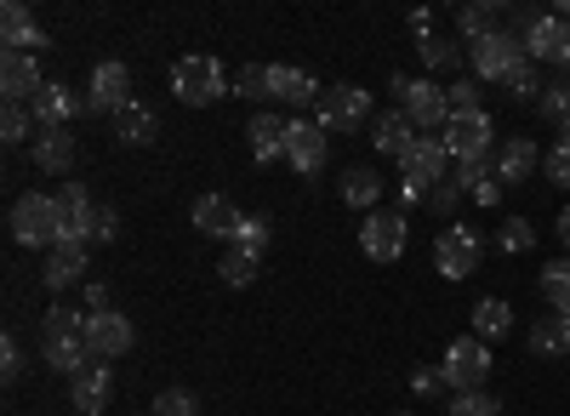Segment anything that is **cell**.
<instances>
[{
    "instance_id": "37",
    "label": "cell",
    "mask_w": 570,
    "mask_h": 416,
    "mask_svg": "<svg viewBox=\"0 0 570 416\" xmlns=\"http://www.w3.org/2000/svg\"><path fill=\"white\" fill-rule=\"evenodd\" d=\"M502 91H508V98H519V103H531V98H542V80H537V63L525 58V63H519V69H508V80H502Z\"/></svg>"
},
{
    "instance_id": "28",
    "label": "cell",
    "mask_w": 570,
    "mask_h": 416,
    "mask_svg": "<svg viewBox=\"0 0 570 416\" xmlns=\"http://www.w3.org/2000/svg\"><path fill=\"white\" fill-rule=\"evenodd\" d=\"M337 195H343L354 211H371L376 200H383V177H376L371 166H348V171L337 177Z\"/></svg>"
},
{
    "instance_id": "52",
    "label": "cell",
    "mask_w": 570,
    "mask_h": 416,
    "mask_svg": "<svg viewBox=\"0 0 570 416\" xmlns=\"http://www.w3.org/2000/svg\"><path fill=\"white\" fill-rule=\"evenodd\" d=\"M104 308H109V286L91 280V286H86V314H104Z\"/></svg>"
},
{
    "instance_id": "24",
    "label": "cell",
    "mask_w": 570,
    "mask_h": 416,
    "mask_svg": "<svg viewBox=\"0 0 570 416\" xmlns=\"http://www.w3.org/2000/svg\"><path fill=\"white\" fill-rule=\"evenodd\" d=\"M40 63L29 52H7V63H0V91H7V103H35L40 91Z\"/></svg>"
},
{
    "instance_id": "41",
    "label": "cell",
    "mask_w": 570,
    "mask_h": 416,
    "mask_svg": "<svg viewBox=\"0 0 570 416\" xmlns=\"http://www.w3.org/2000/svg\"><path fill=\"white\" fill-rule=\"evenodd\" d=\"M234 91H240L246 103H263L268 98V63H246L240 80H234Z\"/></svg>"
},
{
    "instance_id": "45",
    "label": "cell",
    "mask_w": 570,
    "mask_h": 416,
    "mask_svg": "<svg viewBox=\"0 0 570 416\" xmlns=\"http://www.w3.org/2000/svg\"><path fill=\"white\" fill-rule=\"evenodd\" d=\"M485 177H491V160H462V166H451V182H456L462 195H473Z\"/></svg>"
},
{
    "instance_id": "16",
    "label": "cell",
    "mask_w": 570,
    "mask_h": 416,
    "mask_svg": "<svg viewBox=\"0 0 570 416\" xmlns=\"http://www.w3.org/2000/svg\"><path fill=\"white\" fill-rule=\"evenodd\" d=\"M188 217H195V228L206 240H234V235H240V222H246V211L234 206L228 195H200Z\"/></svg>"
},
{
    "instance_id": "15",
    "label": "cell",
    "mask_w": 570,
    "mask_h": 416,
    "mask_svg": "<svg viewBox=\"0 0 570 416\" xmlns=\"http://www.w3.org/2000/svg\"><path fill=\"white\" fill-rule=\"evenodd\" d=\"M69 399H75V410H80V416L109 410V399H115V372H109L104 359H91L86 372H75V377H69Z\"/></svg>"
},
{
    "instance_id": "44",
    "label": "cell",
    "mask_w": 570,
    "mask_h": 416,
    "mask_svg": "<svg viewBox=\"0 0 570 416\" xmlns=\"http://www.w3.org/2000/svg\"><path fill=\"white\" fill-rule=\"evenodd\" d=\"M451 416H502V405H497V394H456Z\"/></svg>"
},
{
    "instance_id": "31",
    "label": "cell",
    "mask_w": 570,
    "mask_h": 416,
    "mask_svg": "<svg viewBox=\"0 0 570 416\" xmlns=\"http://www.w3.org/2000/svg\"><path fill=\"white\" fill-rule=\"evenodd\" d=\"M115 131H120V143H155V131H160V120H155V109L149 103H126L120 115H115Z\"/></svg>"
},
{
    "instance_id": "26",
    "label": "cell",
    "mask_w": 570,
    "mask_h": 416,
    "mask_svg": "<svg viewBox=\"0 0 570 416\" xmlns=\"http://www.w3.org/2000/svg\"><path fill=\"white\" fill-rule=\"evenodd\" d=\"M35 166L52 171V177H69V171H75V137H69V126L35 131Z\"/></svg>"
},
{
    "instance_id": "20",
    "label": "cell",
    "mask_w": 570,
    "mask_h": 416,
    "mask_svg": "<svg viewBox=\"0 0 570 416\" xmlns=\"http://www.w3.org/2000/svg\"><path fill=\"white\" fill-rule=\"evenodd\" d=\"M0 40H7V52H40L46 46V29L35 23V12L29 7H18V0H7V7H0Z\"/></svg>"
},
{
    "instance_id": "50",
    "label": "cell",
    "mask_w": 570,
    "mask_h": 416,
    "mask_svg": "<svg viewBox=\"0 0 570 416\" xmlns=\"http://www.w3.org/2000/svg\"><path fill=\"white\" fill-rule=\"evenodd\" d=\"M428 195H434L428 182H416V177H405V171H400V206H428Z\"/></svg>"
},
{
    "instance_id": "1",
    "label": "cell",
    "mask_w": 570,
    "mask_h": 416,
    "mask_svg": "<svg viewBox=\"0 0 570 416\" xmlns=\"http://www.w3.org/2000/svg\"><path fill=\"white\" fill-rule=\"evenodd\" d=\"M40 354H46V365L52 372H63V377H75V372H86L91 365V343H86V314L80 308H52L40 319Z\"/></svg>"
},
{
    "instance_id": "32",
    "label": "cell",
    "mask_w": 570,
    "mask_h": 416,
    "mask_svg": "<svg viewBox=\"0 0 570 416\" xmlns=\"http://www.w3.org/2000/svg\"><path fill=\"white\" fill-rule=\"evenodd\" d=\"M257 268H263V257H252V251H240V246H223V257H217V280L234 286V291H246V286L257 280Z\"/></svg>"
},
{
    "instance_id": "38",
    "label": "cell",
    "mask_w": 570,
    "mask_h": 416,
    "mask_svg": "<svg viewBox=\"0 0 570 416\" xmlns=\"http://www.w3.org/2000/svg\"><path fill=\"white\" fill-rule=\"evenodd\" d=\"M268 240H274V228H268V217H246V222H240V235H234L228 246H240V251L263 257V251H268Z\"/></svg>"
},
{
    "instance_id": "19",
    "label": "cell",
    "mask_w": 570,
    "mask_h": 416,
    "mask_svg": "<svg viewBox=\"0 0 570 416\" xmlns=\"http://www.w3.org/2000/svg\"><path fill=\"white\" fill-rule=\"evenodd\" d=\"M371 143H376V155H389V160H405V155L416 149V126H411V115H405V109H389V115H376V120H371Z\"/></svg>"
},
{
    "instance_id": "7",
    "label": "cell",
    "mask_w": 570,
    "mask_h": 416,
    "mask_svg": "<svg viewBox=\"0 0 570 416\" xmlns=\"http://www.w3.org/2000/svg\"><path fill=\"white\" fill-rule=\"evenodd\" d=\"M314 120H320L325 131H360V126H371V120H376L371 91H365V86H325L320 103H314Z\"/></svg>"
},
{
    "instance_id": "30",
    "label": "cell",
    "mask_w": 570,
    "mask_h": 416,
    "mask_svg": "<svg viewBox=\"0 0 570 416\" xmlns=\"http://www.w3.org/2000/svg\"><path fill=\"white\" fill-rule=\"evenodd\" d=\"M531 348H537L542 359L570 354V314H542L537 326H531Z\"/></svg>"
},
{
    "instance_id": "18",
    "label": "cell",
    "mask_w": 570,
    "mask_h": 416,
    "mask_svg": "<svg viewBox=\"0 0 570 416\" xmlns=\"http://www.w3.org/2000/svg\"><path fill=\"white\" fill-rule=\"evenodd\" d=\"M537 166H542V155H537V137H508L491 171H497L502 189H519V182H531V177H537Z\"/></svg>"
},
{
    "instance_id": "25",
    "label": "cell",
    "mask_w": 570,
    "mask_h": 416,
    "mask_svg": "<svg viewBox=\"0 0 570 416\" xmlns=\"http://www.w3.org/2000/svg\"><path fill=\"white\" fill-rule=\"evenodd\" d=\"M285 126H292V120H279V115H268V109H257V115L246 120V143H252L257 166L285 160Z\"/></svg>"
},
{
    "instance_id": "48",
    "label": "cell",
    "mask_w": 570,
    "mask_h": 416,
    "mask_svg": "<svg viewBox=\"0 0 570 416\" xmlns=\"http://www.w3.org/2000/svg\"><path fill=\"white\" fill-rule=\"evenodd\" d=\"M0 377H7V383L23 377V348H18V337H0Z\"/></svg>"
},
{
    "instance_id": "12",
    "label": "cell",
    "mask_w": 570,
    "mask_h": 416,
    "mask_svg": "<svg viewBox=\"0 0 570 416\" xmlns=\"http://www.w3.org/2000/svg\"><path fill=\"white\" fill-rule=\"evenodd\" d=\"M86 343H91V359H120V354H131V343H137V331H131V319L126 314H115V308H104V314H86Z\"/></svg>"
},
{
    "instance_id": "10",
    "label": "cell",
    "mask_w": 570,
    "mask_h": 416,
    "mask_svg": "<svg viewBox=\"0 0 570 416\" xmlns=\"http://www.w3.org/2000/svg\"><path fill=\"white\" fill-rule=\"evenodd\" d=\"M440 137H445L451 160L462 166V160H485V155H491L497 126H491V115H485V109H468V115H451V126H445Z\"/></svg>"
},
{
    "instance_id": "13",
    "label": "cell",
    "mask_w": 570,
    "mask_h": 416,
    "mask_svg": "<svg viewBox=\"0 0 570 416\" xmlns=\"http://www.w3.org/2000/svg\"><path fill=\"white\" fill-rule=\"evenodd\" d=\"M525 52H531V63H564L570 69V23L553 18V12H537L531 29H525Z\"/></svg>"
},
{
    "instance_id": "43",
    "label": "cell",
    "mask_w": 570,
    "mask_h": 416,
    "mask_svg": "<svg viewBox=\"0 0 570 416\" xmlns=\"http://www.w3.org/2000/svg\"><path fill=\"white\" fill-rule=\"evenodd\" d=\"M29 103H7V109H0V137H7V143H23V137H29Z\"/></svg>"
},
{
    "instance_id": "42",
    "label": "cell",
    "mask_w": 570,
    "mask_h": 416,
    "mask_svg": "<svg viewBox=\"0 0 570 416\" xmlns=\"http://www.w3.org/2000/svg\"><path fill=\"white\" fill-rule=\"evenodd\" d=\"M155 416H200V405L188 388H166V394H155Z\"/></svg>"
},
{
    "instance_id": "4",
    "label": "cell",
    "mask_w": 570,
    "mask_h": 416,
    "mask_svg": "<svg viewBox=\"0 0 570 416\" xmlns=\"http://www.w3.org/2000/svg\"><path fill=\"white\" fill-rule=\"evenodd\" d=\"M440 372H445L451 394H480V388L491 383V343H480L473 331H468V337H456V343H445Z\"/></svg>"
},
{
    "instance_id": "54",
    "label": "cell",
    "mask_w": 570,
    "mask_h": 416,
    "mask_svg": "<svg viewBox=\"0 0 570 416\" xmlns=\"http://www.w3.org/2000/svg\"><path fill=\"white\" fill-rule=\"evenodd\" d=\"M428 23H434V12H428V7H416V12H411V29H416V40L428 34Z\"/></svg>"
},
{
    "instance_id": "40",
    "label": "cell",
    "mask_w": 570,
    "mask_h": 416,
    "mask_svg": "<svg viewBox=\"0 0 570 416\" xmlns=\"http://www.w3.org/2000/svg\"><path fill=\"white\" fill-rule=\"evenodd\" d=\"M542 171H548L553 189H570V137H559V143L542 155Z\"/></svg>"
},
{
    "instance_id": "5",
    "label": "cell",
    "mask_w": 570,
    "mask_h": 416,
    "mask_svg": "<svg viewBox=\"0 0 570 416\" xmlns=\"http://www.w3.org/2000/svg\"><path fill=\"white\" fill-rule=\"evenodd\" d=\"M485 257V235L473 222H445L440 240H434V268L445 274V280H468L473 268H480Z\"/></svg>"
},
{
    "instance_id": "46",
    "label": "cell",
    "mask_w": 570,
    "mask_h": 416,
    "mask_svg": "<svg viewBox=\"0 0 570 416\" xmlns=\"http://www.w3.org/2000/svg\"><path fill=\"white\" fill-rule=\"evenodd\" d=\"M445 98H451V115L480 109V80H456V86H445Z\"/></svg>"
},
{
    "instance_id": "35",
    "label": "cell",
    "mask_w": 570,
    "mask_h": 416,
    "mask_svg": "<svg viewBox=\"0 0 570 416\" xmlns=\"http://www.w3.org/2000/svg\"><path fill=\"white\" fill-rule=\"evenodd\" d=\"M542 297L553 303V314H570V257H553L542 268Z\"/></svg>"
},
{
    "instance_id": "6",
    "label": "cell",
    "mask_w": 570,
    "mask_h": 416,
    "mask_svg": "<svg viewBox=\"0 0 570 416\" xmlns=\"http://www.w3.org/2000/svg\"><path fill=\"white\" fill-rule=\"evenodd\" d=\"M531 52H525V34H513V29H497V34H485V40H473L468 46V63H473V80H508V69H519Z\"/></svg>"
},
{
    "instance_id": "14",
    "label": "cell",
    "mask_w": 570,
    "mask_h": 416,
    "mask_svg": "<svg viewBox=\"0 0 570 416\" xmlns=\"http://www.w3.org/2000/svg\"><path fill=\"white\" fill-rule=\"evenodd\" d=\"M405 115L422 137H440L451 126V98H445V86L440 80H416V91L405 98Z\"/></svg>"
},
{
    "instance_id": "55",
    "label": "cell",
    "mask_w": 570,
    "mask_h": 416,
    "mask_svg": "<svg viewBox=\"0 0 570 416\" xmlns=\"http://www.w3.org/2000/svg\"><path fill=\"white\" fill-rule=\"evenodd\" d=\"M553 18H564V23H570V0H559V7H553Z\"/></svg>"
},
{
    "instance_id": "8",
    "label": "cell",
    "mask_w": 570,
    "mask_h": 416,
    "mask_svg": "<svg viewBox=\"0 0 570 416\" xmlns=\"http://www.w3.org/2000/svg\"><path fill=\"white\" fill-rule=\"evenodd\" d=\"M411 246V228H405V211H371L360 222V251L371 263H400Z\"/></svg>"
},
{
    "instance_id": "27",
    "label": "cell",
    "mask_w": 570,
    "mask_h": 416,
    "mask_svg": "<svg viewBox=\"0 0 570 416\" xmlns=\"http://www.w3.org/2000/svg\"><path fill=\"white\" fill-rule=\"evenodd\" d=\"M513 331V303H502V297H480L473 303V337L480 343H502Z\"/></svg>"
},
{
    "instance_id": "49",
    "label": "cell",
    "mask_w": 570,
    "mask_h": 416,
    "mask_svg": "<svg viewBox=\"0 0 570 416\" xmlns=\"http://www.w3.org/2000/svg\"><path fill=\"white\" fill-rule=\"evenodd\" d=\"M462 206V189L445 177V182H434V195H428V211H456Z\"/></svg>"
},
{
    "instance_id": "23",
    "label": "cell",
    "mask_w": 570,
    "mask_h": 416,
    "mask_svg": "<svg viewBox=\"0 0 570 416\" xmlns=\"http://www.w3.org/2000/svg\"><path fill=\"white\" fill-rule=\"evenodd\" d=\"M445 160H451V149H445V137H416V149L400 160V171L405 177H416V182H445Z\"/></svg>"
},
{
    "instance_id": "34",
    "label": "cell",
    "mask_w": 570,
    "mask_h": 416,
    "mask_svg": "<svg viewBox=\"0 0 570 416\" xmlns=\"http://www.w3.org/2000/svg\"><path fill=\"white\" fill-rule=\"evenodd\" d=\"M497 251H508V257L537 251V222H531V217H502V228H497Z\"/></svg>"
},
{
    "instance_id": "47",
    "label": "cell",
    "mask_w": 570,
    "mask_h": 416,
    "mask_svg": "<svg viewBox=\"0 0 570 416\" xmlns=\"http://www.w3.org/2000/svg\"><path fill=\"white\" fill-rule=\"evenodd\" d=\"M120 235V211L115 206H98V217H91V246H109Z\"/></svg>"
},
{
    "instance_id": "3",
    "label": "cell",
    "mask_w": 570,
    "mask_h": 416,
    "mask_svg": "<svg viewBox=\"0 0 570 416\" xmlns=\"http://www.w3.org/2000/svg\"><path fill=\"white\" fill-rule=\"evenodd\" d=\"M171 91H177V103L206 109V103H217L228 91V69L217 58H206V52H188V58L171 63Z\"/></svg>"
},
{
    "instance_id": "33",
    "label": "cell",
    "mask_w": 570,
    "mask_h": 416,
    "mask_svg": "<svg viewBox=\"0 0 570 416\" xmlns=\"http://www.w3.org/2000/svg\"><path fill=\"white\" fill-rule=\"evenodd\" d=\"M537 109H542V120H548L559 137H570V75H564V80H553V86L542 91Z\"/></svg>"
},
{
    "instance_id": "51",
    "label": "cell",
    "mask_w": 570,
    "mask_h": 416,
    "mask_svg": "<svg viewBox=\"0 0 570 416\" xmlns=\"http://www.w3.org/2000/svg\"><path fill=\"white\" fill-rule=\"evenodd\" d=\"M473 200H480L485 211H497V200H502V182H497V171H491V177L480 182V189H473Z\"/></svg>"
},
{
    "instance_id": "11",
    "label": "cell",
    "mask_w": 570,
    "mask_h": 416,
    "mask_svg": "<svg viewBox=\"0 0 570 416\" xmlns=\"http://www.w3.org/2000/svg\"><path fill=\"white\" fill-rule=\"evenodd\" d=\"M131 103V69L120 58L91 69V91H86V115H120Z\"/></svg>"
},
{
    "instance_id": "21",
    "label": "cell",
    "mask_w": 570,
    "mask_h": 416,
    "mask_svg": "<svg viewBox=\"0 0 570 416\" xmlns=\"http://www.w3.org/2000/svg\"><path fill=\"white\" fill-rule=\"evenodd\" d=\"M75 109H86L69 86H58V80H46L40 91H35V103H29V115L40 120V131H58V126H69L75 120Z\"/></svg>"
},
{
    "instance_id": "39",
    "label": "cell",
    "mask_w": 570,
    "mask_h": 416,
    "mask_svg": "<svg viewBox=\"0 0 570 416\" xmlns=\"http://www.w3.org/2000/svg\"><path fill=\"white\" fill-rule=\"evenodd\" d=\"M445 372H440V365H416V372H411V394L416 399H445Z\"/></svg>"
},
{
    "instance_id": "53",
    "label": "cell",
    "mask_w": 570,
    "mask_h": 416,
    "mask_svg": "<svg viewBox=\"0 0 570 416\" xmlns=\"http://www.w3.org/2000/svg\"><path fill=\"white\" fill-rule=\"evenodd\" d=\"M553 235H559V246H564V251H570V206H564V211H559V222H553Z\"/></svg>"
},
{
    "instance_id": "2",
    "label": "cell",
    "mask_w": 570,
    "mask_h": 416,
    "mask_svg": "<svg viewBox=\"0 0 570 416\" xmlns=\"http://www.w3.org/2000/svg\"><path fill=\"white\" fill-rule=\"evenodd\" d=\"M7 228H12V240H18V246H29V251H52L58 235H63V206H58V195H18Z\"/></svg>"
},
{
    "instance_id": "36",
    "label": "cell",
    "mask_w": 570,
    "mask_h": 416,
    "mask_svg": "<svg viewBox=\"0 0 570 416\" xmlns=\"http://www.w3.org/2000/svg\"><path fill=\"white\" fill-rule=\"evenodd\" d=\"M456 29H462V46H473V40L497 34V7H485V0H473V7H462V12H456Z\"/></svg>"
},
{
    "instance_id": "29",
    "label": "cell",
    "mask_w": 570,
    "mask_h": 416,
    "mask_svg": "<svg viewBox=\"0 0 570 416\" xmlns=\"http://www.w3.org/2000/svg\"><path fill=\"white\" fill-rule=\"evenodd\" d=\"M416 52H422V63L434 69V75H451V69L462 63V52H468V46H462L456 34H440V29H428V34L416 40Z\"/></svg>"
},
{
    "instance_id": "17",
    "label": "cell",
    "mask_w": 570,
    "mask_h": 416,
    "mask_svg": "<svg viewBox=\"0 0 570 416\" xmlns=\"http://www.w3.org/2000/svg\"><path fill=\"white\" fill-rule=\"evenodd\" d=\"M268 98L292 103V109H308V103H320V80L308 69H292V63H268Z\"/></svg>"
},
{
    "instance_id": "22",
    "label": "cell",
    "mask_w": 570,
    "mask_h": 416,
    "mask_svg": "<svg viewBox=\"0 0 570 416\" xmlns=\"http://www.w3.org/2000/svg\"><path fill=\"white\" fill-rule=\"evenodd\" d=\"M86 263H91L86 257V240H58L52 257H46V268H40L46 274V291H69L80 274H86Z\"/></svg>"
},
{
    "instance_id": "9",
    "label": "cell",
    "mask_w": 570,
    "mask_h": 416,
    "mask_svg": "<svg viewBox=\"0 0 570 416\" xmlns=\"http://www.w3.org/2000/svg\"><path fill=\"white\" fill-rule=\"evenodd\" d=\"M331 160V131L320 120H292L285 126V166L303 171V177H320Z\"/></svg>"
}]
</instances>
